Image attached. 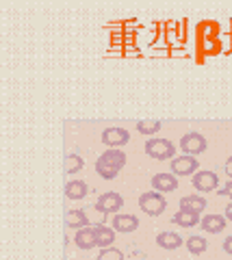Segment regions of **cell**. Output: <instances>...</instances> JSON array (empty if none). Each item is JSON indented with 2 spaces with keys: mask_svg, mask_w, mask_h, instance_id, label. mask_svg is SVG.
<instances>
[{
  "mask_svg": "<svg viewBox=\"0 0 232 260\" xmlns=\"http://www.w3.org/2000/svg\"><path fill=\"white\" fill-rule=\"evenodd\" d=\"M139 208L146 215H150V217H158V215L165 213L167 202L163 198V193H158V191H146V193L139 195Z\"/></svg>",
  "mask_w": 232,
  "mask_h": 260,
  "instance_id": "cell-1",
  "label": "cell"
},
{
  "mask_svg": "<svg viewBox=\"0 0 232 260\" xmlns=\"http://www.w3.org/2000/svg\"><path fill=\"white\" fill-rule=\"evenodd\" d=\"M146 154L150 158L167 160L176 156V148L170 139H148L146 141Z\"/></svg>",
  "mask_w": 232,
  "mask_h": 260,
  "instance_id": "cell-2",
  "label": "cell"
},
{
  "mask_svg": "<svg viewBox=\"0 0 232 260\" xmlns=\"http://www.w3.org/2000/svg\"><path fill=\"white\" fill-rule=\"evenodd\" d=\"M180 148L185 154H189V156H197V154L206 152V148H209V143H206L204 135L195 133V130H191V133H185L180 139Z\"/></svg>",
  "mask_w": 232,
  "mask_h": 260,
  "instance_id": "cell-3",
  "label": "cell"
},
{
  "mask_svg": "<svg viewBox=\"0 0 232 260\" xmlns=\"http://www.w3.org/2000/svg\"><path fill=\"white\" fill-rule=\"evenodd\" d=\"M98 213L102 215H109V213H117L119 208H124V198L115 191H105L95 200V206H93Z\"/></svg>",
  "mask_w": 232,
  "mask_h": 260,
  "instance_id": "cell-4",
  "label": "cell"
},
{
  "mask_svg": "<svg viewBox=\"0 0 232 260\" xmlns=\"http://www.w3.org/2000/svg\"><path fill=\"white\" fill-rule=\"evenodd\" d=\"M193 189L200 193H211L219 189V176L211 172V169H204V172H197L193 176Z\"/></svg>",
  "mask_w": 232,
  "mask_h": 260,
  "instance_id": "cell-5",
  "label": "cell"
},
{
  "mask_svg": "<svg viewBox=\"0 0 232 260\" xmlns=\"http://www.w3.org/2000/svg\"><path fill=\"white\" fill-rule=\"evenodd\" d=\"M170 169L176 178L178 176H195L197 174V158L189 156V154H185V156H176V158H172Z\"/></svg>",
  "mask_w": 232,
  "mask_h": 260,
  "instance_id": "cell-6",
  "label": "cell"
},
{
  "mask_svg": "<svg viewBox=\"0 0 232 260\" xmlns=\"http://www.w3.org/2000/svg\"><path fill=\"white\" fill-rule=\"evenodd\" d=\"M128 141H130V135H128V130L122 126H111L102 133V143L109 145V148L119 150V148H124Z\"/></svg>",
  "mask_w": 232,
  "mask_h": 260,
  "instance_id": "cell-7",
  "label": "cell"
},
{
  "mask_svg": "<svg viewBox=\"0 0 232 260\" xmlns=\"http://www.w3.org/2000/svg\"><path fill=\"white\" fill-rule=\"evenodd\" d=\"M98 162L105 167L115 169V172H122L124 165H126V154H124V150L109 148V150L102 152V156H98Z\"/></svg>",
  "mask_w": 232,
  "mask_h": 260,
  "instance_id": "cell-8",
  "label": "cell"
},
{
  "mask_svg": "<svg viewBox=\"0 0 232 260\" xmlns=\"http://www.w3.org/2000/svg\"><path fill=\"white\" fill-rule=\"evenodd\" d=\"M152 189L158 193H172L178 189V178L174 174H156L152 176Z\"/></svg>",
  "mask_w": 232,
  "mask_h": 260,
  "instance_id": "cell-9",
  "label": "cell"
},
{
  "mask_svg": "<svg viewBox=\"0 0 232 260\" xmlns=\"http://www.w3.org/2000/svg\"><path fill=\"white\" fill-rule=\"evenodd\" d=\"M226 221H228L226 215H206V217H202V221H200V228L209 234H219L226 230Z\"/></svg>",
  "mask_w": 232,
  "mask_h": 260,
  "instance_id": "cell-10",
  "label": "cell"
},
{
  "mask_svg": "<svg viewBox=\"0 0 232 260\" xmlns=\"http://www.w3.org/2000/svg\"><path fill=\"white\" fill-rule=\"evenodd\" d=\"M182 210H191V213L195 215H202L206 208H209V202L202 195H185V198H180V204H178Z\"/></svg>",
  "mask_w": 232,
  "mask_h": 260,
  "instance_id": "cell-11",
  "label": "cell"
},
{
  "mask_svg": "<svg viewBox=\"0 0 232 260\" xmlns=\"http://www.w3.org/2000/svg\"><path fill=\"white\" fill-rule=\"evenodd\" d=\"M74 243H76L78 249H85V251L98 247V243H95V230H93V225H87V228H83V230H78L76 237H74Z\"/></svg>",
  "mask_w": 232,
  "mask_h": 260,
  "instance_id": "cell-12",
  "label": "cell"
},
{
  "mask_svg": "<svg viewBox=\"0 0 232 260\" xmlns=\"http://www.w3.org/2000/svg\"><path fill=\"white\" fill-rule=\"evenodd\" d=\"M113 228L115 232H122V234H130L139 228V219L135 215H115L113 217Z\"/></svg>",
  "mask_w": 232,
  "mask_h": 260,
  "instance_id": "cell-13",
  "label": "cell"
},
{
  "mask_svg": "<svg viewBox=\"0 0 232 260\" xmlns=\"http://www.w3.org/2000/svg\"><path fill=\"white\" fill-rule=\"evenodd\" d=\"M93 230H95V243H98V247L105 249V247H111V243H115V228L95 223Z\"/></svg>",
  "mask_w": 232,
  "mask_h": 260,
  "instance_id": "cell-14",
  "label": "cell"
},
{
  "mask_svg": "<svg viewBox=\"0 0 232 260\" xmlns=\"http://www.w3.org/2000/svg\"><path fill=\"white\" fill-rule=\"evenodd\" d=\"M156 245L161 249H178L182 245V237L172 230H165L161 234H156Z\"/></svg>",
  "mask_w": 232,
  "mask_h": 260,
  "instance_id": "cell-15",
  "label": "cell"
},
{
  "mask_svg": "<svg viewBox=\"0 0 232 260\" xmlns=\"http://www.w3.org/2000/svg\"><path fill=\"white\" fill-rule=\"evenodd\" d=\"M65 225L74 228V230H83V228L89 225V217H87V213L83 208H74L65 215Z\"/></svg>",
  "mask_w": 232,
  "mask_h": 260,
  "instance_id": "cell-16",
  "label": "cell"
},
{
  "mask_svg": "<svg viewBox=\"0 0 232 260\" xmlns=\"http://www.w3.org/2000/svg\"><path fill=\"white\" fill-rule=\"evenodd\" d=\"M200 215H195V213H191V210H178L174 217H172V223L174 225H180V228H193V225H200Z\"/></svg>",
  "mask_w": 232,
  "mask_h": 260,
  "instance_id": "cell-17",
  "label": "cell"
},
{
  "mask_svg": "<svg viewBox=\"0 0 232 260\" xmlns=\"http://www.w3.org/2000/svg\"><path fill=\"white\" fill-rule=\"evenodd\" d=\"M87 193H89V186H87V182H83V180H70L65 184V198L68 200H83V198H87Z\"/></svg>",
  "mask_w": 232,
  "mask_h": 260,
  "instance_id": "cell-18",
  "label": "cell"
},
{
  "mask_svg": "<svg viewBox=\"0 0 232 260\" xmlns=\"http://www.w3.org/2000/svg\"><path fill=\"white\" fill-rule=\"evenodd\" d=\"M185 245H187V249H189V254L200 256V254H204V251L209 249V241H206L204 237H200V234H191Z\"/></svg>",
  "mask_w": 232,
  "mask_h": 260,
  "instance_id": "cell-19",
  "label": "cell"
},
{
  "mask_svg": "<svg viewBox=\"0 0 232 260\" xmlns=\"http://www.w3.org/2000/svg\"><path fill=\"white\" fill-rule=\"evenodd\" d=\"M163 128L161 121H156V119H146V121H137V130L141 135H146V137H152V135H156L158 130Z\"/></svg>",
  "mask_w": 232,
  "mask_h": 260,
  "instance_id": "cell-20",
  "label": "cell"
},
{
  "mask_svg": "<svg viewBox=\"0 0 232 260\" xmlns=\"http://www.w3.org/2000/svg\"><path fill=\"white\" fill-rule=\"evenodd\" d=\"M83 158L78 154H68L65 156V174H78L83 169Z\"/></svg>",
  "mask_w": 232,
  "mask_h": 260,
  "instance_id": "cell-21",
  "label": "cell"
},
{
  "mask_svg": "<svg viewBox=\"0 0 232 260\" xmlns=\"http://www.w3.org/2000/svg\"><path fill=\"white\" fill-rule=\"evenodd\" d=\"M98 260H124V254L117 247H105L100 251Z\"/></svg>",
  "mask_w": 232,
  "mask_h": 260,
  "instance_id": "cell-22",
  "label": "cell"
},
{
  "mask_svg": "<svg viewBox=\"0 0 232 260\" xmlns=\"http://www.w3.org/2000/svg\"><path fill=\"white\" fill-rule=\"evenodd\" d=\"M95 174H98L100 178H105V180H113V178H115L119 172H115V169H111V167L100 165V162L95 160Z\"/></svg>",
  "mask_w": 232,
  "mask_h": 260,
  "instance_id": "cell-23",
  "label": "cell"
},
{
  "mask_svg": "<svg viewBox=\"0 0 232 260\" xmlns=\"http://www.w3.org/2000/svg\"><path fill=\"white\" fill-rule=\"evenodd\" d=\"M217 193L221 195V198H230V200H232V180L223 184V186H221V189H219Z\"/></svg>",
  "mask_w": 232,
  "mask_h": 260,
  "instance_id": "cell-24",
  "label": "cell"
},
{
  "mask_svg": "<svg viewBox=\"0 0 232 260\" xmlns=\"http://www.w3.org/2000/svg\"><path fill=\"white\" fill-rule=\"evenodd\" d=\"M221 249L226 251L228 256H232V234L230 237H226V241H223V245H221Z\"/></svg>",
  "mask_w": 232,
  "mask_h": 260,
  "instance_id": "cell-25",
  "label": "cell"
},
{
  "mask_svg": "<svg viewBox=\"0 0 232 260\" xmlns=\"http://www.w3.org/2000/svg\"><path fill=\"white\" fill-rule=\"evenodd\" d=\"M223 169H226V176H230V178H232V156H230L226 162H223Z\"/></svg>",
  "mask_w": 232,
  "mask_h": 260,
  "instance_id": "cell-26",
  "label": "cell"
},
{
  "mask_svg": "<svg viewBox=\"0 0 232 260\" xmlns=\"http://www.w3.org/2000/svg\"><path fill=\"white\" fill-rule=\"evenodd\" d=\"M124 50H126V54H128V56H135V54H139V52H137V48H135V46H126Z\"/></svg>",
  "mask_w": 232,
  "mask_h": 260,
  "instance_id": "cell-27",
  "label": "cell"
},
{
  "mask_svg": "<svg viewBox=\"0 0 232 260\" xmlns=\"http://www.w3.org/2000/svg\"><path fill=\"white\" fill-rule=\"evenodd\" d=\"M226 219H228V221H232V202L226 206Z\"/></svg>",
  "mask_w": 232,
  "mask_h": 260,
  "instance_id": "cell-28",
  "label": "cell"
}]
</instances>
